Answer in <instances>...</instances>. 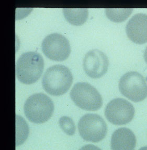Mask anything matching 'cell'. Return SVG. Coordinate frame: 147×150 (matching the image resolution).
I'll list each match as a JSON object with an SVG mask.
<instances>
[{
	"instance_id": "cell-1",
	"label": "cell",
	"mask_w": 147,
	"mask_h": 150,
	"mask_svg": "<svg viewBox=\"0 0 147 150\" xmlns=\"http://www.w3.org/2000/svg\"><path fill=\"white\" fill-rule=\"evenodd\" d=\"M72 82L73 76L69 68L62 65H55L46 71L42 87L50 95L60 96L69 90Z\"/></svg>"
},
{
	"instance_id": "cell-2",
	"label": "cell",
	"mask_w": 147,
	"mask_h": 150,
	"mask_svg": "<svg viewBox=\"0 0 147 150\" xmlns=\"http://www.w3.org/2000/svg\"><path fill=\"white\" fill-rule=\"evenodd\" d=\"M44 68V61L41 54L36 52L24 53L17 61V78L24 84H33L41 78Z\"/></svg>"
},
{
	"instance_id": "cell-3",
	"label": "cell",
	"mask_w": 147,
	"mask_h": 150,
	"mask_svg": "<svg viewBox=\"0 0 147 150\" xmlns=\"http://www.w3.org/2000/svg\"><path fill=\"white\" fill-rule=\"evenodd\" d=\"M52 100L43 93L34 94L24 104L25 115L30 122L42 124L47 122L54 112Z\"/></svg>"
},
{
	"instance_id": "cell-4",
	"label": "cell",
	"mask_w": 147,
	"mask_h": 150,
	"mask_svg": "<svg viewBox=\"0 0 147 150\" xmlns=\"http://www.w3.org/2000/svg\"><path fill=\"white\" fill-rule=\"evenodd\" d=\"M70 95L75 104L84 110L96 111L103 105V99L99 92L86 82H78L74 84Z\"/></svg>"
},
{
	"instance_id": "cell-5",
	"label": "cell",
	"mask_w": 147,
	"mask_h": 150,
	"mask_svg": "<svg viewBox=\"0 0 147 150\" xmlns=\"http://www.w3.org/2000/svg\"><path fill=\"white\" fill-rule=\"evenodd\" d=\"M121 94L135 102L147 97V83L142 75L137 71H129L121 77L119 82Z\"/></svg>"
},
{
	"instance_id": "cell-6",
	"label": "cell",
	"mask_w": 147,
	"mask_h": 150,
	"mask_svg": "<svg viewBox=\"0 0 147 150\" xmlns=\"http://www.w3.org/2000/svg\"><path fill=\"white\" fill-rule=\"evenodd\" d=\"M78 130L84 140L98 142L106 136L107 127L104 120L100 115L86 114L79 120Z\"/></svg>"
},
{
	"instance_id": "cell-7",
	"label": "cell",
	"mask_w": 147,
	"mask_h": 150,
	"mask_svg": "<svg viewBox=\"0 0 147 150\" xmlns=\"http://www.w3.org/2000/svg\"><path fill=\"white\" fill-rule=\"evenodd\" d=\"M41 49L45 56L52 61H64L71 53L69 40L59 33H54L48 35L44 39Z\"/></svg>"
},
{
	"instance_id": "cell-8",
	"label": "cell",
	"mask_w": 147,
	"mask_h": 150,
	"mask_svg": "<svg viewBox=\"0 0 147 150\" xmlns=\"http://www.w3.org/2000/svg\"><path fill=\"white\" fill-rule=\"evenodd\" d=\"M135 108L131 103L123 98H116L110 101L105 110V117L111 123L116 125L127 124L135 115Z\"/></svg>"
},
{
	"instance_id": "cell-9",
	"label": "cell",
	"mask_w": 147,
	"mask_h": 150,
	"mask_svg": "<svg viewBox=\"0 0 147 150\" xmlns=\"http://www.w3.org/2000/svg\"><path fill=\"white\" fill-rule=\"evenodd\" d=\"M83 69L86 74L92 78H99L107 73L109 61L103 52L95 49L86 54L83 59Z\"/></svg>"
},
{
	"instance_id": "cell-10",
	"label": "cell",
	"mask_w": 147,
	"mask_h": 150,
	"mask_svg": "<svg viewBox=\"0 0 147 150\" xmlns=\"http://www.w3.org/2000/svg\"><path fill=\"white\" fill-rule=\"evenodd\" d=\"M127 35L130 40L137 44L147 42V14L135 15L126 25Z\"/></svg>"
},
{
	"instance_id": "cell-11",
	"label": "cell",
	"mask_w": 147,
	"mask_h": 150,
	"mask_svg": "<svg viewBox=\"0 0 147 150\" xmlns=\"http://www.w3.org/2000/svg\"><path fill=\"white\" fill-rule=\"evenodd\" d=\"M136 138L133 131L127 128L117 129L113 134L111 146L112 150H135Z\"/></svg>"
},
{
	"instance_id": "cell-12",
	"label": "cell",
	"mask_w": 147,
	"mask_h": 150,
	"mask_svg": "<svg viewBox=\"0 0 147 150\" xmlns=\"http://www.w3.org/2000/svg\"><path fill=\"white\" fill-rule=\"evenodd\" d=\"M63 13L66 21L74 26H81L88 19V11L86 8H64Z\"/></svg>"
},
{
	"instance_id": "cell-13",
	"label": "cell",
	"mask_w": 147,
	"mask_h": 150,
	"mask_svg": "<svg viewBox=\"0 0 147 150\" xmlns=\"http://www.w3.org/2000/svg\"><path fill=\"white\" fill-rule=\"evenodd\" d=\"M133 11V8H106L105 13L111 21L120 23L125 21Z\"/></svg>"
},
{
	"instance_id": "cell-14",
	"label": "cell",
	"mask_w": 147,
	"mask_h": 150,
	"mask_svg": "<svg viewBox=\"0 0 147 150\" xmlns=\"http://www.w3.org/2000/svg\"><path fill=\"white\" fill-rule=\"evenodd\" d=\"M60 126L66 134L69 135L74 134L75 132V126L73 120L69 117H62L60 119Z\"/></svg>"
},
{
	"instance_id": "cell-15",
	"label": "cell",
	"mask_w": 147,
	"mask_h": 150,
	"mask_svg": "<svg viewBox=\"0 0 147 150\" xmlns=\"http://www.w3.org/2000/svg\"><path fill=\"white\" fill-rule=\"evenodd\" d=\"M79 150H102L100 148L93 144H87L83 146Z\"/></svg>"
},
{
	"instance_id": "cell-16",
	"label": "cell",
	"mask_w": 147,
	"mask_h": 150,
	"mask_svg": "<svg viewBox=\"0 0 147 150\" xmlns=\"http://www.w3.org/2000/svg\"><path fill=\"white\" fill-rule=\"evenodd\" d=\"M143 57H144L145 61L146 62V63H147V47L146 50H145L144 54H143Z\"/></svg>"
},
{
	"instance_id": "cell-17",
	"label": "cell",
	"mask_w": 147,
	"mask_h": 150,
	"mask_svg": "<svg viewBox=\"0 0 147 150\" xmlns=\"http://www.w3.org/2000/svg\"><path fill=\"white\" fill-rule=\"evenodd\" d=\"M139 150H147V146H144L142 148H140Z\"/></svg>"
},
{
	"instance_id": "cell-18",
	"label": "cell",
	"mask_w": 147,
	"mask_h": 150,
	"mask_svg": "<svg viewBox=\"0 0 147 150\" xmlns=\"http://www.w3.org/2000/svg\"><path fill=\"white\" fill-rule=\"evenodd\" d=\"M146 80H147V78H146Z\"/></svg>"
}]
</instances>
